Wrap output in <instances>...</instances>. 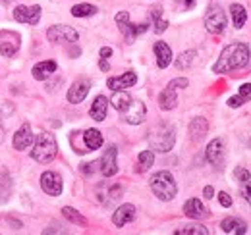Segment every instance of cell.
Listing matches in <instances>:
<instances>
[{"mask_svg":"<svg viewBox=\"0 0 251 235\" xmlns=\"http://www.w3.org/2000/svg\"><path fill=\"white\" fill-rule=\"evenodd\" d=\"M220 228H222L224 234H234V235H244L248 232V224L242 218H236V216H230V218L222 220Z\"/></svg>","mask_w":251,"mask_h":235,"instance_id":"14","label":"cell"},{"mask_svg":"<svg viewBox=\"0 0 251 235\" xmlns=\"http://www.w3.org/2000/svg\"><path fill=\"white\" fill-rule=\"evenodd\" d=\"M244 199L251 205V181H246V187H244Z\"/></svg>","mask_w":251,"mask_h":235,"instance_id":"38","label":"cell"},{"mask_svg":"<svg viewBox=\"0 0 251 235\" xmlns=\"http://www.w3.org/2000/svg\"><path fill=\"white\" fill-rule=\"evenodd\" d=\"M62 214L70 220V222H74V224H77V226H85V218H83L75 208H72V206H64Z\"/></svg>","mask_w":251,"mask_h":235,"instance_id":"31","label":"cell"},{"mask_svg":"<svg viewBox=\"0 0 251 235\" xmlns=\"http://www.w3.org/2000/svg\"><path fill=\"white\" fill-rule=\"evenodd\" d=\"M100 162H91V164H85V168H81L85 174H91V172H95V166H99Z\"/></svg>","mask_w":251,"mask_h":235,"instance_id":"40","label":"cell"},{"mask_svg":"<svg viewBox=\"0 0 251 235\" xmlns=\"http://www.w3.org/2000/svg\"><path fill=\"white\" fill-rule=\"evenodd\" d=\"M56 152H58V145H56L54 135H50V133H39L37 139L33 141L31 156L33 160H37L41 164L50 162L56 156Z\"/></svg>","mask_w":251,"mask_h":235,"instance_id":"2","label":"cell"},{"mask_svg":"<svg viewBox=\"0 0 251 235\" xmlns=\"http://www.w3.org/2000/svg\"><path fill=\"white\" fill-rule=\"evenodd\" d=\"M189 85V81L186 77H178V79H172L170 83H168V87L170 89H186Z\"/></svg>","mask_w":251,"mask_h":235,"instance_id":"35","label":"cell"},{"mask_svg":"<svg viewBox=\"0 0 251 235\" xmlns=\"http://www.w3.org/2000/svg\"><path fill=\"white\" fill-rule=\"evenodd\" d=\"M97 14V6L93 4H75L72 8V16L74 18H89V16H95Z\"/></svg>","mask_w":251,"mask_h":235,"instance_id":"29","label":"cell"},{"mask_svg":"<svg viewBox=\"0 0 251 235\" xmlns=\"http://www.w3.org/2000/svg\"><path fill=\"white\" fill-rule=\"evenodd\" d=\"M193 2H195V0H186V4H188V6H193Z\"/></svg>","mask_w":251,"mask_h":235,"instance_id":"44","label":"cell"},{"mask_svg":"<svg viewBox=\"0 0 251 235\" xmlns=\"http://www.w3.org/2000/svg\"><path fill=\"white\" fill-rule=\"evenodd\" d=\"M120 114H122L126 123L139 125V123H143V119H145L147 108H145V104H143L141 100H131V102H129V106L126 108L124 112H120Z\"/></svg>","mask_w":251,"mask_h":235,"instance_id":"7","label":"cell"},{"mask_svg":"<svg viewBox=\"0 0 251 235\" xmlns=\"http://www.w3.org/2000/svg\"><path fill=\"white\" fill-rule=\"evenodd\" d=\"M54 71H56V62L45 60V62H39V64L33 68V77H35L37 81H45V79L50 77Z\"/></svg>","mask_w":251,"mask_h":235,"instance_id":"18","label":"cell"},{"mask_svg":"<svg viewBox=\"0 0 251 235\" xmlns=\"http://www.w3.org/2000/svg\"><path fill=\"white\" fill-rule=\"evenodd\" d=\"M226 24H228V20H226V14H224V10L220 8V6H211L209 10H207V14H205V27L209 33H213V35H220L222 31L226 29Z\"/></svg>","mask_w":251,"mask_h":235,"instance_id":"5","label":"cell"},{"mask_svg":"<svg viewBox=\"0 0 251 235\" xmlns=\"http://www.w3.org/2000/svg\"><path fill=\"white\" fill-rule=\"evenodd\" d=\"M22 47V37L20 33L16 31H10V29H4L0 31V54L6 56V58H12L18 54Z\"/></svg>","mask_w":251,"mask_h":235,"instance_id":"6","label":"cell"},{"mask_svg":"<svg viewBox=\"0 0 251 235\" xmlns=\"http://www.w3.org/2000/svg\"><path fill=\"white\" fill-rule=\"evenodd\" d=\"M106 110H108V98L99 94L91 104V110H89V116L93 118L95 121H102L106 118Z\"/></svg>","mask_w":251,"mask_h":235,"instance_id":"20","label":"cell"},{"mask_svg":"<svg viewBox=\"0 0 251 235\" xmlns=\"http://www.w3.org/2000/svg\"><path fill=\"white\" fill-rule=\"evenodd\" d=\"M230 12H232V20H234V27L236 29H242L248 22V12L242 4H232L230 6Z\"/></svg>","mask_w":251,"mask_h":235,"instance_id":"26","label":"cell"},{"mask_svg":"<svg viewBox=\"0 0 251 235\" xmlns=\"http://www.w3.org/2000/svg\"><path fill=\"white\" fill-rule=\"evenodd\" d=\"M135 81H137V75L133 71H126L120 77H110L106 81V85L112 91H122V89H129L131 85H135Z\"/></svg>","mask_w":251,"mask_h":235,"instance_id":"16","label":"cell"},{"mask_svg":"<svg viewBox=\"0 0 251 235\" xmlns=\"http://www.w3.org/2000/svg\"><path fill=\"white\" fill-rule=\"evenodd\" d=\"M197 58V52L195 50H186V52H182L178 58H176V68L178 70H188L189 66L195 62Z\"/></svg>","mask_w":251,"mask_h":235,"instance_id":"30","label":"cell"},{"mask_svg":"<svg viewBox=\"0 0 251 235\" xmlns=\"http://www.w3.org/2000/svg\"><path fill=\"white\" fill-rule=\"evenodd\" d=\"M89 89H91V83L87 81V79H79V81H75L70 91H68V102H72V104H79V102H83L85 100V96L89 94Z\"/></svg>","mask_w":251,"mask_h":235,"instance_id":"12","label":"cell"},{"mask_svg":"<svg viewBox=\"0 0 251 235\" xmlns=\"http://www.w3.org/2000/svg\"><path fill=\"white\" fill-rule=\"evenodd\" d=\"M99 68H100L102 71H108V70H110V66H108V62H106V58H102L100 62H99Z\"/></svg>","mask_w":251,"mask_h":235,"instance_id":"42","label":"cell"},{"mask_svg":"<svg viewBox=\"0 0 251 235\" xmlns=\"http://www.w3.org/2000/svg\"><path fill=\"white\" fill-rule=\"evenodd\" d=\"M83 143L89 150H97L102 147V133L99 129H87L83 133Z\"/></svg>","mask_w":251,"mask_h":235,"instance_id":"24","label":"cell"},{"mask_svg":"<svg viewBox=\"0 0 251 235\" xmlns=\"http://www.w3.org/2000/svg\"><path fill=\"white\" fill-rule=\"evenodd\" d=\"M133 98L126 93L124 89L122 91H114V94H112V98H110V102H112V106L118 110V112H124L126 108L129 106V102H131Z\"/></svg>","mask_w":251,"mask_h":235,"instance_id":"27","label":"cell"},{"mask_svg":"<svg viewBox=\"0 0 251 235\" xmlns=\"http://www.w3.org/2000/svg\"><path fill=\"white\" fill-rule=\"evenodd\" d=\"M153 162H155V154H153V150H143V152H139V156H137V170L139 172H147L151 166H153Z\"/></svg>","mask_w":251,"mask_h":235,"instance_id":"28","label":"cell"},{"mask_svg":"<svg viewBox=\"0 0 251 235\" xmlns=\"http://www.w3.org/2000/svg\"><path fill=\"white\" fill-rule=\"evenodd\" d=\"M250 98H251V83H246V85L240 87V93H238L236 96L228 98V106H230V108H238V106H242L244 102H248Z\"/></svg>","mask_w":251,"mask_h":235,"instance_id":"25","label":"cell"},{"mask_svg":"<svg viewBox=\"0 0 251 235\" xmlns=\"http://www.w3.org/2000/svg\"><path fill=\"white\" fill-rule=\"evenodd\" d=\"M4 141V127H2V123H0V143Z\"/></svg>","mask_w":251,"mask_h":235,"instance_id":"43","label":"cell"},{"mask_svg":"<svg viewBox=\"0 0 251 235\" xmlns=\"http://www.w3.org/2000/svg\"><path fill=\"white\" fill-rule=\"evenodd\" d=\"M176 234H178V235H207V234H209V230H207L205 226L195 224V226H186V228L178 230Z\"/></svg>","mask_w":251,"mask_h":235,"instance_id":"33","label":"cell"},{"mask_svg":"<svg viewBox=\"0 0 251 235\" xmlns=\"http://www.w3.org/2000/svg\"><path fill=\"white\" fill-rule=\"evenodd\" d=\"M155 54H157V66L160 70H164L166 66H170V62H172V50H170V47L166 43H162V41L155 43Z\"/></svg>","mask_w":251,"mask_h":235,"instance_id":"22","label":"cell"},{"mask_svg":"<svg viewBox=\"0 0 251 235\" xmlns=\"http://www.w3.org/2000/svg\"><path fill=\"white\" fill-rule=\"evenodd\" d=\"M219 203L224 206V208H230V206H232V197H230L228 193H220V195H219Z\"/></svg>","mask_w":251,"mask_h":235,"instance_id":"36","label":"cell"},{"mask_svg":"<svg viewBox=\"0 0 251 235\" xmlns=\"http://www.w3.org/2000/svg\"><path fill=\"white\" fill-rule=\"evenodd\" d=\"M149 143H151L153 150H157V152H168V150H172L174 143H176V133L170 125H162L155 131H151Z\"/></svg>","mask_w":251,"mask_h":235,"instance_id":"4","label":"cell"},{"mask_svg":"<svg viewBox=\"0 0 251 235\" xmlns=\"http://www.w3.org/2000/svg\"><path fill=\"white\" fill-rule=\"evenodd\" d=\"M33 141H35V137H33L31 133V125L29 123H24L16 131V135H14V148L16 150H25L29 145H33Z\"/></svg>","mask_w":251,"mask_h":235,"instance_id":"13","label":"cell"},{"mask_svg":"<svg viewBox=\"0 0 251 235\" xmlns=\"http://www.w3.org/2000/svg\"><path fill=\"white\" fill-rule=\"evenodd\" d=\"M207 160L213 164V166H220L222 160H224V143L222 139H213L207 147Z\"/></svg>","mask_w":251,"mask_h":235,"instance_id":"17","label":"cell"},{"mask_svg":"<svg viewBox=\"0 0 251 235\" xmlns=\"http://www.w3.org/2000/svg\"><path fill=\"white\" fill-rule=\"evenodd\" d=\"M116 24H118V27L122 31V35L127 39V37H129V27H131V24H129V14H127V12L116 14Z\"/></svg>","mask_w":251,"mask_h":235,"instance_id":"32","label":"cell"},{"mask_svg":"<svg viewBox=\"0 0 251 235\" xmlns=\"http://www.w3.org/2000/svg\"><path fill=\"white\" fill-rule=\"evenodd\" d=\"M47 39L50 43H62V41H68V43H75L79 39L77 31L70 25H54L47 31Z\"/></svg>","mask_w":251,"mask_h":235,"instance_id":"8","label":"cell"},{"mask_svg":"<svg viewBox=\"0 0 251 235\" xmlns=\"http://www.w3.org/2000/svg\"><path fill=\"white\" fill-rule=\"evenodd\" d=\"M203 195H205V199H213V197H215V189H213L211 185H207V187L203 189Z\"/></svg>","mask_w":251,"mask_h":235,"instance_id":"39","label":"cell"},{"mask_svg":"<svg viewBox=\"0 0 251 235\" xmlns=\"http://www.w3.org/2000/svg\"><path fill=\"white\" fill-rule=\"evenodd\" d=\"M116 156H118V148L114 147V145L104 150V154H102V158H100V172H102L104 177H112L118 172Z\"/></svg>","mask_w":251,"mask_h":235,"instance_id":"11","label":"cell"},{"mask_svg":"<svg viewBox=\"0 0 251 235\" xmlns=\"http://www.w3.org/2000/svg\"><path fill=\"white\" fill-rule=\"evenodd\" d=\"M135 218V206L133 205H122L112 216V222L116 228H124L126 224H129Z\"/></svg>","mask_w":251,"mask_h":235,"instance_id":"15","label":"cell"},{"mask_svg":"<svg viewBox=\"0 0 251 235\" xmlns=\"http://www.w3.org/2000/svg\"><path fill=\"white\" fill-rule=\"evenodd\" d=\"M234 176H236V179H238V181H242V183H246V181L250 179V172H248L246 168H242V166H238V168L234 170Z\"/></svg>","mask_w":251,"mask_h":235,"instance_id":"34","label":"cell"},{"mask_svg":"<svg viewBox=\"0 0 251 235\" xmlns=\"http://www.w3.org/2000/svg\"><path fill=\"white\" fill-rule=\"evenodd\" d=\"M166 27H168V22H164V20H160V18H157L155 20V33H164L166 31Z\"/></svg>","mask_w":251,"mask_h":235,"instance_id":"37","label":"cell"},{"mask_svg":"<svg viewBox=\"0 0 251 235\" xmlns=\"http://www.w3.org/2000/svg\"><path fill=\"white\" fill-rule=\"evenodd\" d=\"M184 214L188 218H195V220H201L207 216V208L203 206V203L199 199H189L188 203L184 205Z\"/></svg>","mask_w":251,"mask_h":235,"instance_id":"21","label":"cell"},{"mask_svg":"<svg viewBox=\"0 0 251 235\" xmlns=\"http://www.w3.org/2000/svg\"><path fill=\"white\" fill-rule=\"evenodd\" d=\"M41 187L47 195L50 197H58L62 193V177L58 176L56 172H45L41 176Z\"/></svg>","mask_w":251,"mask_h":235,"instance_id":"10","label":"cell"},{"mask_svg":"<svg viewBox=\"0 0 251 235\" xmlns=\"http://www.w3.org/2000/svg\"><path fill=\"white\" fill-rule=\"evenodd\" d=\"M14 20L20 24H29V25H37L41 20V6H18L14 10Z\"/></svg>","mask_w":251,"mask_h":235,"instance_id":"9","label":"cell"},{"mask_svg":"<svg viewBox=\"0 0 251 235\" xmlns=\"http://www.w3.org/2000/svg\"><path fill=\"white\" fill-rule=\"evenodd\" d=\"M151 191L160 201H172L178 193V187L170 172H157L151 177Z\"/></svg>","mask_w":251,"mask_h":235,"instance_id":"3","label":"cell"},{"mask_svg":"<svg viewBox=\"0 0 251 235\" xmlns=\"http://www.w3.org/2000/svg\"><path fill=\"white\" fill-rule=\"evenodd\" d=\"M176 104H178V96H176L174 89L166 87L158 96V106L162 110H172V108H176Z\"/></svg>","mask_w":251,"mask_h":235,"instance_id":"23","label":"cell"},{"mask_svg":"<svg viewBox=\"0 0 251 235\" xmlns=\"http://www.w3.org/2000/svg\"><path fill=\"white\" fill-rule=\"evenodd\" d=\"M207 131H209V123H207L205 118L191 119V123H189V137H191V141H201L207 135Z\"/></svg>","mask_w":251,"mask_h":235,"instance_id":"19","label":"cell"},{"mask_svg":"<svg viewBox=\"0 0 251 235\" xmlns=\"http://www.w3.org/2000/svg\"><path fill=\"white\" fill-rule=\"evenodd\" d=\"M248 60H250V47L246 43H232L222 50L220 58L213 66V71L215 73L234 71L238 68H244L248 64Z\"/></svg>","mask_w":251,"mask_h":235,"instance_id":"1","label":"cell"},{"mask_svg":"<svg viewBox=\"0 0 251 235\" xmlns=\"http://www.w3.org/2000/svg\"><path fill=\"white\" fill-rule=\"evenodd\" d=\"M112 54V48H108V47H104V48H100V58H108Z\"/></svg>","mask_w":251,"mask_h":235,"instance_id":"41","label":"cell"}]
</instances>
